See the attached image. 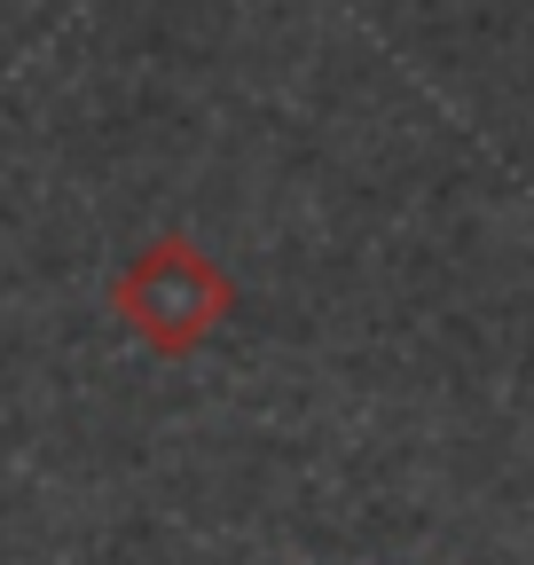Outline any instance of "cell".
Returning a JSON list of instances; mask_svg holds the SVG:
<instances>
[{
	"mask_svg": "<svg viewBox=\"0 0 534 565\" xmlns=\"http://www.w3.org/2000/svg\"><path fill=\"white\" fill-rule=\"evenodd\" d=\"M110 315H118V330L142 345V353L181 362V353H196V345L236 315V275L196 244V236L165 228V236H150L142 252L110 275Z\"/></svg>",
	"mask_w": 534,
	"mask_h": 565,
	"instance_id": "obj_1",
	"label": "cell"
}]
</instances>
